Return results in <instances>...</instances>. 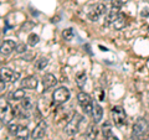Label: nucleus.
Masks as SVG:
<instances>
[{"instance_id": "12", "label": "nucleus", "mask_w": 149, "mask_h": 140, "mask_svg": "<svg viewBox=\"0 0 149 140\" xmlns=\"http://www.w3.org/2000/svg\"><path fill=\"white\" fill-rule=\"evenodd\" d=\"M119 9L118 8H114V6H112V9L106 14V19H104V25L106 26H109V25H112L114 22V20L118 17V15H119Z\"/></svg>"}, {"instance_id": "16", "label": "nucleus", "mask_w": 149, "mask_h": 140, "mask_svg": "<svg viewBox=\"0 0 149 140\" xmlns=\"http://www.w3.org/2000/svg\"><path fill=\"white\" fill-rule=\"evenodd\" d=\"M91 116L93 118V123L97 124L101 122L102 116H103V109H102V107L100 104H97V103L93 104V110H92Z\"/></svg>"}, {"instance_id": "5", "label": "nucleus", "mask_w": 149, "mask_h": 140, "mask_svg": "<svg viewBox=\"0 0 149 140\" xmlns=\"http://www.w3.org/2000/svg\"><path fill=\"white\" fill-rule=\"evenodd\" d=\"M77 100H78V104L81 105V108L83 109V112L87 115H91L93 110V102L91 99L90 94H87L85 92H80L77 94Z\"/></svg>"}, {"instance_id": "7", "label": "nucleus", "mask_w": 149, "mask_h": 140, "mask_svg": "<svg viewBox=\"0 0 149 140\" xmlns=\"http://www.w3.org/2000/svg\"><path fill=\"white\" fill-rule=\"evenodd\" d=\"M0 78L3 81H5L6 83H14L20 78V73L13 71L9 67H1L0 68Z\"/></svg>"}, {"instance_id": "23", "label": "nucleus", "mask_w": 149, "mask_h": 140, "mask_svg": "<svg viewBox=\"0 0 149 140\" xmlns=\"http://www.w3.org/2000/svg\"><path fill=\"white\" fill-rule=\"evenodd\" d=\"M62 37L66 41H71L73 39V30L72 29H65L62 31Z\"/></svg>"}, {"instance_id": "33", "label": "nucleus", "mask_w": 149, "mask_h": 140, "mask_svg": "<svg viewBox=\"0 0 149 140\" xmlns=\"http://www.w3.org/2000/svg\"><path fill=\"white\" fill-rule=\"evenodd\" d=\"M104 1H112V0H104Z\"/></svg>"}, {"instance_id": "3", "label": "nucleus", "mask_w": 149, "mask_h": 140, "mask_svg": "<svg viewBox=\"0 0 149 140\" xmlns=\"http://www.w3.org/2000/svg\"><path fill=\"white\" fill-rule=\"evenodd\" d=\"M111 115H112V120H113L116 127L124 128L127 125V114H125V112L122 107L114 105L111 109Z\"/></svg>"}, {"instance_id": "22", "label": "nucleus", "mask_w": 149, "mask_h": 140, "mask_svg": "<svg viewBox=\"0 0 149 140\" xmlns=\"http://www.w3.org/2000/svg\"><path fill=\"white\" fill-rule=\"evenodd\" d=\"M39 41H40V37L36 34H31L27 37V45L31 46V47H35V46L39 44Z\"/></svg>"}, {"instance_id": "25", "label": "nucleus", "mask_w": 149, "mask_h": 140, "mask_svg": "<svg viewBox=\"0 0 149 140\" xmlns=\"http://www.w3.org/2000/svg\"><path fill=\"white\" fill-rule=\"evenodd\" d=\"M127 1H128V0H112V6L120 9Z\"/></svg>"}, {"instance_id": "9", "label": "nucleus", "mask_w": 149, "mask_h": 140, "mask_svg": "<svg viewBox=\"0 0 149 140\" xmlns=\"http://www.w3.org/2000/svg\"><path fill=\"white\" fill-rule=\"evenodd\" d=\"M46 132H47V123H46L45 120H40V122L35 125V128L32 129V132H31V138L35 139V140L41 139V138L45 137Z\"/></svg>"}, {"instance_id": "28", "label": "nucleus", "mask_w": 149, "mask_h": 140, "mask_svg": "<svg viewBox=\"0 0 149 140\" xmlns=\"http://www.w3.org/2000/svg\"><path fill=\"white\" fill-rule=\"evenodd\" d=\"M141 16H142V17H148V16H149V8H148V6H146V8L142 9Z\"/></svg>"}, {"instance_id": "2", "label": "nucleus", "mask_w": 149, "mask_h": 140, "mask_svg": "<svg viewBox=\"0 0 149 140\" xmlns=\"http://www.w3.org/2000/svg\"><path fill=\"white\" fill-rule=\"evenodd\" d=\"M14 115H15V110L8 103V100H5V98L0 97V120L5 124H9Z\"/></svg>"}, {"instance_id": "32", "label": "nucleus", "mask_w": 149, "mask_h": 140, "mask_svg": "<svg viewBox=\"0 0 149 140\" xmlns=\"http://www.w3.org/2000/svg\"><path fill=\"white\" fill-rule=\"evenodd\" d=\"M143 140H149V137H147L146 139H143Z\"/></svg>"}, {"instance_id": "10", "label": "nucleus", "mask_w": 149, "mask_h": 140, "mask_svg": "<svg viewBox=\"0 0 149 140\" xmlns=\"http://www.w3.org/2000/svg\"><path fill=\"white\" fill-rule=\"evenodd\" d=\"M39 85V79L36 76H27L21 81V87L26 89H35Z\"/></svg>"}, {"instance_id": "11", "label": "nucleus", "mask_w": 149, "mask_h": 140, "mask_svg": "<svg viewBox=\"0 0 149 140\" xmlns=\"http://www.w3.org/2000/svg\"><path fill=\"white\" fill-rule=\"evenodd\" d=\"M16 47V44H15V41H13V40H5L4 42L0 45V53L1 55H10L14 50H15Z\"/></svg>"}, {"instance_id": "29", "label": "nucleus", "mask_w": 149, "mask_h": 140, "mask_svg": "<svg viewBox=\"0 0 149 140\" xmlns=\"http://www.w3.org/2000/svg\"><path fill=\"white\" fill-rule=\"evenodd\" d=\"M5 86H6V82L0 78V92H3L4 89H5Z\"/></svg>"}, {"instance_id": "27", "label": "nucleus", "mask_w": 149, "mask_h": 140, "mask_svg": "<svg viewBox=\"0 0 149 140\" xmlns=\"http://www.w3.org/2000/svg\"><path fill=\"white\" fill-rule=\"evenodd\" d=\"M32 27H34V24H32L31 21H25L24 24L21 25V30L22 31H30Z\"/></svg>"}, {"instance_id": "4", "label": "nucleus", "mask_w": 149, "mask_h": 140, "mask_svg": "<svg viewBox=\"0 0 149 140\" xmlns=\"http://www.w3.org/2000/svg\"><path fill=\"white\" fill-rule=\"evenodd\" d=\"M82 122V116L77 113H73L71 119L67 122L66 127H65V133H66L68 137H73V135H76L78 129H80V124Z\"/></svg>"}, {"instance_id": "26", "label": "nucleus", "mask_w": 149, "mask_h": 140, "mask_svg": "<svg viewBox=\"0 0 149 140\" xmlns=\"http://www.w3.org/2000/svg\"><path fill=\"white\" fill-rule=\"evenodd\" d=\"M26 50H27V46L25 44H17L15 47V51L17 53H24V52H26Z\"/></svg>"}, {"instance_id": "21", "label": "nucleus", "mask_w": 149, "mask_h": 140, "mask_svg": "<svg viewBox=\"0 0 149 140\" xmlns=\"http://www.w3.org/2000/svg\"><path fill=\"white\" fill-rule=\"evenodd\" d=\"M49 64V58L47 57H41L39 60H36L35 62V68L41 71V69H45V67Z\"/></svg>"}, {"instance_id": "17", "label": "nucleus", "mask_w": 149, "mask_h": 140, "mask_svg": "<svg viewBox=\"0 0 149 140\" xmlns=\"http://www.w3.org/2000/svg\"><path fill=\"white\" fill-rule=\"evenodd\" d=\"M102 133H103V140H119L118 137H116V135L112 133V129H111L108 123L103 124V127H102Z\"/></svg>"}, {"instance_id": "14", "label": "nucleus", "mask_w": 149, "mask_h": 140, "mask_svg": "<svg viewBox=\"0 0 149 140\" xmlns=\"http://www.w3.org/2000/svg\"><path fill=\"white\" fill-rule=\"evenodd\" d=\"M97 135H98V128H97L96 123L90 124L85 132V139L86 140H96Z\"/></svg>"}, {"instance_id": "30", "label": "nucleus", "mask_w": 149, "mask_h": 140, "mask_svg": "<svg viewBox=\"0 0 149 140\" xmlns=\"http://www.w3.org/2000/svg\"><path fill=\"white\" fill-rule=\"evenodd\" d=\"M35 56V53H29V55H25L24 60H26V61H31V58Z\"/></svg>"}, {"instance_id": "13", "label": "nucleus", "mask_w": 149, "mask_h": 140, "mask_svg": "<svg viewBox=\"0 0 149 140\" xmlns=\"http://www.w3.org/2000/svg\"><path fill=\"white\" fill-rule=\"evenodd\" d=\"M56 85H57V78H56L54 74L47 73L42 77V86L45 89H50V88L55 87Z\"/></svg>"}, {"instance_id": "31", "label": "nucleus", "mask_w": 149, "mask_h": 140, "mask_svg": "<svg viewBox=\"0 0 149 140\" xmlns=\"http://www.w3.org/2000/svg\"><path fill=\"white\" fill-rule=\"evenodd\" d=\"M1 125H3V122H1V120H0V129H1Z\"/></svg>"}, {"instance_id": "18", "label": "nucleus", "mask_w": 149, "mask_h": 140, "mask_svg": "<svg viewBox=\"0 0 149 140\" xmlns=\"http://www.w3.org/2000/svg\"><path fill=\"white\" fill-rule=\"evenodd\" d=\"M15 137H16L17 140H29L30 132H29V129H27V127H24V125H19Z\"/></svg>"}, {"instance_id": "34", "label": "nucleus", "mask_w": 149, "mask_h": 140, "mask_svg": "<svg viewBox=\"0 0 149 140\" xmlns=\"http://www.w3.org/2000/svg\"><path fill=\"white\" fill-rule=\"evenodd\" d=\"M148 31H149V26H148Z\"/></svg>"}, {"instance_id": "24", "label": "nucleus", "mask_w": 149, "mask_h": 140, "mask_svg": "<svg viewBox=\"0 0 149 140\" xmlns=\"http://www.w3.org/2000/svg\"><path fill=\"white\" fill-rule=\"evenodd\" d=\"M17 128H19V125L15 124V123H9L8 124V130H9V133H10L11 135H14L15 137V134L17 132Z\"/></svg>"}, {"instance_id": "15", "label": "nucleus", "mask_w": 149, "mask_h": 140, "mask_svg": "<svg viewBox=\"0 0 149 140\" xmlns=\"http://www.w3.org/2000/svg\"><path fill=\"white\" fill-rule=\"evenodd\" d=\"M127 24H128V17L125 16V15H123V14L119 12L118 17L116 19L112 25H113V27H114L116 30H122V29H124V27L127 26Z\"/></svg>"}, {"instance_id": "20", "label": "nucleus", "mask_w": 149, "mask_h": 140, "mask_svg": "<svg viewBox=\"0 0 149 140\" xmlns=\"http://www.w3.org/2000/svg\"><path fill=\"white\" fill-rule=\"evenodd\" d=\"M86 81H87V76H86L85 72H78L76 74V83H77V86L80 87V88L85 87Z\"/></svg>"}, {"instance_id": "1", "label": "nucleus", "mask_w": 149, "mask_h": 140, "mask_svg": "<svg viewBox=\"0 0 149 140\" xmlns=\"http://www.w3.org/2000/svg\"><path fill=\"white\" fill-rule=\"evenodd\" d=\"M147 137H149V125L143 118H139L133 125L132 138L136 140H143Z\"/></svg>"}, {"instance_id": "19", "label": "nucleus", "mask_w": 149, "mask_h": 140, "mask_svg": "<svg viewBox=\"0 0 149 140\" xmlns=\"http://www.w3.org/2000/svg\"><path fill=\"white\" fill-rule=\"evenodd\" d=\"M24 97H25L24 89H15L9 93V99H11V100H21Z\"/></svg>"}, {"instance_id": "6", "label": "nucleus", "mask_w": 149, "mask_h": 140, "mask_svg": "<svg viewBox=\"0 0 149 140\" xmlns=\"http://www.w3.org/2000/svg\"><path fill=\"white\" fill-rule=\"evenodd\" d=\"M71 97V93H70L68 88L66 87H60L57 89H55V92L52 93V100L56 104H62L65 102H67Z\"/></svg>"}, {"instance_id": "8", "label": "nucleus", "mask_w": 149, "mask_h": 140, "mask_svg": "<svg viewBox=\"0 0 149 140\" xmlns=\"http://www.w3.org/2000/svg\"><path fill=\"white\" fill-rule=\"evenodd\" d=\"M107 14V8L104 4H96L95 6L91 8V10L88 11V19L91 21H97L101 16H103Z\"/></svg>"}]
</instances>
